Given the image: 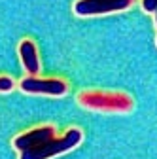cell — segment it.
Wrapping results in <instances>:
<instances>
[{
  "mask_svg": "<svg viewBox=\"0 0 157 159\" xmlns=\"http://www.w3.org/2000/svg\"><path fill=\"white\" fill-rule=\"evenodd\" d=\"M78 102L87 110H96V112L127 114L134 108V101L127 93H115V91H82L78 95Z\"/></svg>",
  "mask_w": 157,
  "mask_h": 159,
  "instance_id": "obj_1",
  "label": "cell"
},
{
  "mask_svg": "<svg viewBox=\"0 0 157 159\" xmlns=\"http://www.w3.org/2000/svg\"><path fill=\"white\" fill-rule=\"evenodd\" d=\"M82 140H83L82 129L70 127L65 134L55 136V138H51V140L36 146V148L21 152L19 153V159H51V157H57L61 153H66V152L74 150L76 146L82 144Z\"/></svg>",
  "mask_w": 157,
  "mask_h": 159,
  "instance_id": "obj_2",
  "label": "cell"
},
{
  "mask_svg": "<svg viewBox=\"0 0 157 159\" xmlns=\"http://www.w3.org/2000/svg\"><path fill=\"white\" fill-rule=\"evenodd\" d=\"M19 89L30 95H47V97H65L68 93V85L65 80L59 78H38L27 76L19 82Z\"/></svg>",
  "mask_w": 157,
  "mask_h": 159,
  "instance_id": "obj_3",
  "label": "cell"
},
{
  "mask_svg": "<svg viewBox=\"0 0 157 159\" xmlns=\"http://www.w3.org/2000/svg\"><path fill=\"white\" fill-rule=\"evenodd\" d=\"M131 6L132 0H78L74 4V13L78 17H91L114 11H125Z\"/></svg>",
  "mask_w": 157,
  "mask_h": 159,
  "instance_id": "obj_4",
  "label": "cell"
},
{
  "mask_svg": "<svg viewBox=\"0 0 157 159\" xmlns=\"http://www.w3.org/2000/svg\"><path fill=\"white\" fill-rule=\"evenodd\" d=\"M55 127L53 125H40V127H34L30 131H25L21 134H17L13 138V148L21 153L25 150H30V148H36L40 146L51 138H55Z\"/></svg>",
  "mask_w": 157,
  "mask_h": 159,
  "instance_id": "obj_5",
  "label": "cell"
},
{
  "mask_svg": "<svg viewBox=\"0 0 157 159\" xmlns=\"http://www.w3.org/2000/svg\"><path fill=\"white\" fill-rule=\"evenodd\" d=\"M19 57H21L23 68L27 70V74L36 76L40 72V59H38V49L34 46L32 40H23L19 44Z\"/></svg>",
  "mask_w": 157,
  "mask_h": 159,
  "instance_id": "obj_6",
  "label": "cell"
},
{
  "mask_svg": "<svg viewBox=\"0 0 157 159\" xmlns=\"http://www.w3.org/2000/svg\"><path fill=\"white\" fill-rule=\"evenodd\" d=\"M15 87V82L10 76H0V93H10Z\"/></svg>",
  "mask_w": 157,
  "mask_h": 159,
  "instance_id": "obj_7",
  "label": "cell"
},
{
  "mask_svg": "<svg viewBox=\"0 0 157 159\" xmlns=\"http://www.w3.org/2000/svg\"><path fill=\"white\" fill-rule=\"evenodd\" d=\"M142 10L146 13H155V10H157V0H142Z\"/></svg>",
  "mask_w": 157,
  "mask_h": 159,
  "instance_id": "obj_8",
  "label": "cell"
},
{
  "mask_svg": "<svg viewBox=\"0 0 157 159\" xmlns=\"http://www.w3.org/2000/svg\"><path fill=\"white\" fill-rule=\"evenodd\" d=\"M155 23H157V10H155Z\"/></svg>",
  "mask_w": 157,
  "mask_h": 159,
  "instance_id": "obj_9",
  "label": "cell"
}]
</instances>
